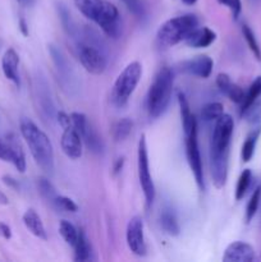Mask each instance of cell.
<instances>
[{"label": "cell", "mask_w": 261, "mask_h": 262, "mask_svg": "<svg viewBox=\"0 0 261 262\" xmlns=\"http://www.w3.org/2000/svg\"><path fill=\"white\" fill-rule=\"evenodd\" d=\"M141 77H142V66L138 61H132L120 72L113 84L112 94H110V99L115 106L123 107L129 101L136 87L140 83Z\"/></svg>", "instance_id": "obj_6"}, {"label": "cell", "mask_w": 261, "mask_h": 262, "mask_svg": "<svg viewBox=\"0 0 261 262\" xmlns=\"http://www.w3.org/2000/svg\"><path fill=\"white\" fill-rule=\"evenodd\" d=\"M33 0H18V3H19L20 5H23V7H27V5H31L32 4Z\"/></svg>", "instance_id": "obj_41"}, {"label": "cell", "mask_w": 261, "mask_h": 262, "mask_svg": "<svg viewBox=\"0 0 261 262\" xmlns=\"http://www.w3.org/2000/svg\"><path fill=\"white\" fill-rule=\"evenodd\" d=\"M0 237H3L4 239H10L12 238V229L8 224L0 222Z\"/></svg>", "instance_id": "obj_37"}, {"label": "cell", "mask_w": 261, "mask_h": 262, "mask_svg": "<svg viewBox=\"0 0 261 262\" xmlns=\"http://www.w3.org/2000/svg\"><path fill=\"white\" fill-rule=\"evenodd\" d=\"M8 204H9V199L7 197V194L3 193V192L0 191V205H3V206H7Z\"/></svg>", "instance_id": "obj_40"}, {"label": "cell", "mask_w": 261, "mask_h": 262, "mask_svg": "<svg viewBox=\"0 0 261 262\" xmlns=\"http://www.w3.org/2000/svg\"><path fill=\"white\" fill-rule=\"evenodd\" d=\"M224 114V106L222 102H209L201 109V119L204 122H215Z\"/></svg>", "instance_id": "obj_27"}, {"label": "cell", "mask_w": 261, "mask_h": 262, "mask_svg": "<svg viewBox=\"0 0 261 262\" xmlns=\"http://www.w3.org/2000/svg\"><path fill=\"white\" fill-rule=\"evenodd\" d=\"M19 129L35 163L45 173H51L54 170V148L50 138L28 118L20 119Z\"/></svg>", "instance_id": "obj_2"}, {"label": "cell", "mask_w": 261, "mask_h": 262, "mask_svg": "<svg viewBox=\"0 0 261 262\" xmlns=\"http://www.w3.org/2000/svg\"><path fill=\"white\" fill-rule=\"evenodd\" d=\"M179 68L183 73L189 74V76L199 77V78H209L212 73L214 61L209 55H199L196 58L182 61Z\"/></svg>", "instance_id": "obj_13"}, {"label": "cell", "mask_w": 261, "mask_h": 262, "mask_svg": "<svg viewBox=\"0 0 261 262\" xmlns=\"http://www.w3.org/2000/svg\"><path fill=\"white\" fill-rule=\"evenodd\" d=\"M125 239L130 252L137 256H145L147 252L143 233V222L140 216H133L128 222L125 230Z\"/></svg>", "instance_id": "obj_11"}, {"label": "cell", "mask_w": 261, "mask_h": 262, "mask_svg": "<svg viewBox=\"0 0 261 262\" xmlns=\"http://www.w3.org/2000/svg\"><path fill=\"white\" fill-rule=\"evenodd\" d=\"M261 129L253 130L248 135V137L246 138V141L243 142L242 145V152H241V156H242V160L245 163H248V161L252 159L253 154H255V148H256V143H257L258 137H260Z\"/></svg>", "instance_id": "obj_25"}, {"label": "cell", "mask_w": 261, "mask_h": 262, "mask_svg": "<svg viewBox=\"0 0 261 262\" xmlns=\"http://www.w3.org/2000/svg\"><path fill=\"white\" fill-rule=\"evenodd\" d=\"M59 233H60L61 238L66 241L67 245H69L71 247L76 246L77 239H78L79 230L72 223H69L68 220H61L59 223Z\"/></svg>", "instance_id": "obj_24"}, {"label": "cell", "mask_w": 261, "mask_h": 262, "mask_svg": "<svg viewBox=\"0 0 261 262\" xmlns=\"http://www.w3.org/2000/svg\"><path fill=\"white\" fill-rule=\"evenodd\" d=\"M37 187H38V191H40L41 196H42L44 199L49 200V201L53 202L54 199L58 196V194H56L55 188H54V186L51 184V182L49 181V179L38 178Z\"/></svg>", "instance_id": "obj_31"}, {"label": "cell", "mask_w": 261, "mask_h": 262, "mask_svg": "<svg viewBox=\"0 0 261 262\" xmlns=\"http://www.w3.org/2000/svg\"><path fill=\"white\" fill-rule=\"evenodd\" d=\"M261 200V187H257V188L253 191L252 196H251L250 201H248L247 207H246V223H250L251 220L255 217L256 212L258 210V205H260Z\"/></svg>", "instance_id": "obj_30"}, {"label": "cell", "mask_w": 261, "mask_h": 262, "mask_svg": "<svg viewBox=\"0 0 261 262\" xmlns=\"http://www.w3.org/2000/svg\"><path fill=\"white\" fill-rule=\"evenodd\" d=\"M216 86L223 95L235 104H242L246 92L238 84L232 82L227 73H219L216 77Z\"/></svg>", "instance_id": "obj_17"}, {"label": "cell", "mask_w": 261, "mask_h": 262, "mask_svg": "<svg viewBox=\"0 0 261 262\" xmlns=\"http://www.w3.org/2000/svg\"><path fill=\"white\" fill-rule=\"evenodd\" d=\"M23 224L25 227L32 233L35 237H37L38 239L46 241L48 239V234H46L45 227H44V223L41 222V217L38 216L37 212L35 210L30 209L23 214Z\"/></svg>", "instance_id": "obj_19"}, {"label": "cell", "mask_w": 261, "mask_h": 262, "mask_svg": "<svg viewBox=\"0 0 261 262\" xmlns=\"http://www.w3.org/2000/svg\"><path fill=\"white\" fill-rule=\"evenodd\" d=\"M173 83V71L168 67H163L161 69H159V72L154 77V81L150 84L147 92V100H146L148 115L154 119L161 117L165 113L166 107L170 102Z\"/></svg>", "instance_id": "obj_4"}, {"label": "cell", "mask_w": 261, "mask_h": 262, "mask_svg": "<svg viewBox=\"0 0 261 262\" xmlns=\"http://www.w3.org/2000/svg\"><path fill=\"white\" fill-rule=\"evenodd\" d=\"M261 97V77H257L255 81L251 83L248 91L245 94L242 104H241V117Z\"/></svg>", "instance_id": "obj_21"}, {"label": "cell", "mask_w": 261, "mask_h": 262, "mask_svg": "<svg viewBox=\"0 0 261 262\" xmlns=\"http://www.w3.org/2000/svg\"><path fill=\"white\" fill-rule=\"evenodd\" d=\"M18 27H19L20 33H22L23 36H28V25L23 17H20L19 20H18Z\"/></svg>", "instance_id": "obj_38"}, {"label": "cell", "mask_w": 261, "mask_h": 262, "mask_svg": "<svg viewBox=\"0 0 261 262\" xmlns=\"http://www.w3.org/2000/svg\"><path fill=\"white\" fill-rule=\"evenodd\" d=\"M242 33H243V37H245L246 42H247L248 48H250V50L252 51V54L255 55V58L260 61L261 60V49H260V45H258L257 40H256V36H255V33H253V31L251 30L247 25H243L242 26Z\"/></svg>", "instance_id": "obj_29"}, {"label": "cell", "mask_w": 261, "mask_h": 262, "mask_svg": "<svg viewBox=\"0 0 261 262\" xmlns=\"http://www.w3.org/2000/svg\"><path fill=\"white\" fill-rule=\"evenodd\" d=\"M72 125L78 130L82 141L84 145L95 154H101L104 150V143H102L101 137L97 135L96 130L92 128V125L89 123V119L86 115L82 113H72Z\"/></svg>", "instance_id": "obj_10"}, {"label": "cell", "mask_w": 261, "mask_h": 262, "mask_svg": "<svg viewBox=\"0 0 261 262\" xmlns=\"http://www.w3.org/2000/svg\"><path fill=\"white\" fill-rule=\"evenodd\" d=\"M216 40V33L209 27H196L187 35L184 42L194 49L209 48Z\"/></svg>", "instance_id": "obj_16"}, {"label": "cell", "mask_w": 261, "mask_h": 262, "mask_svg": "<svg viewBox=\"0 0 261 262\" xmlns=\"http://www.w3.org/2000/svg\"><path fill=\"white\" fill-rule=\"evenodd\" d=\"M234 129V122L229 114H223L215 120L212 130L211 142H210V155L229 156V145Z\"/></svg>", "instance_id": "obj_8"}, {"label": "cell", "mask_w": 261, "mask_h": 262, "mask_svg": "<svg viewBox=\"0 0 261 262\" xmlns=\"http://www.w3.org/2000/svg\"><path fill=\"white\" fill-rule=\"evenodd\" d=\"M199 27V19L193 14H183L164 22L156 33L158 43L163 48H170L184 41L191 31Z\"/></svg>", "instance_id": "obj_5"}, {"label": "cell", "mask_w": 261, "mask_h": 262, "mask_svg": "<svg viewBox=\"0 0 261 262\" xmlns=\"http://www.w3.org/2000/svg\"><path fill=\"white\" fill-rule=\"evenodd\" d=\"M2 181L3 183L7 187H9V188L14 189V191H19V183H18L17 179L13 178L12 176H4L2 178Z\"/></svg>", "instance_id": "obj_36"}, {"label": "cell", "mask_w": 261, "mask_h": 262, "mask_svg": "<svg viewBox=\"0 0 261 262\" xmlns=\"http://www.w3.org/2000/svg\"><path fill=\"white\" fill-rule=\"evenodd\" d=\"M137 169H138V179H140L141 188L145 196L146 207L150 209L155 201V186H154L153 177L150 173V165H148V154L147 145H146V137L141 136L138 141L137 148Z\"/></svg>", "instance_id": "obj_9"}, {"label": "cell", "mask_w": 261, "mask_h": 262, "mask_svg": "<svg viewBox=\"0 0 261 262\" xmlns=\"http://www.w3.org/2000/svg\"><path fill=\"white\" fill-rule=\"evenodd\" d=\"M56 117H58V122H59V124H60V127L63 128V129H64V128L71 127V125H72L71 115H68L67 113L59 112L58 114H56Z\"/></svg>", "instance_id": "obj_35"}, {"label": "cell", "mask_w": 261, "mask_h": 262, "mask_svg": "<svg viewBox=\"0 0 261 262\" xmlns=\"http://www.w3.org/2000/svg\"><path fill=\"white\" fill-rule=\"evenodd\" d=\"M184 143H186V156L188 165L193 173L194 181L201 191L205 189L204 169H202V160L197 142V120H192L188 124L183 125Z\"/></svg>", "instance_id": "obj_7"}, {"label": "cell", "mask_w": 261, "mask_h": 262, "mask_svg": "<svg viewBox=\"0 0 261 262\" xmlns=\"http://www.w3.org/2000/svg\"><path fill=\"white\" fill-rule=\"evenodd\" d=\"M181 2L184 3L186 5H193V4H196L197 0H181Z\"/></svg>", "instance_id": "obj_42"}, {"label": "cell", "mask_w": 261, "mask_h": 262, "mask_svg": "<svg viewBox=\"0 0 261 262\" xmlns=\"http://www.w3.org/2000/svg\"><path fill=\"white\" fill-rule=\"evenodd\" d=\"M251 182H252V173H251L250 169H245L241 173L237 182V187H235V200L237 201H240V200H242L245 197L246 192L250 188Z\"/></svg>", "instance_id": "obj_28"}, {"label": "cell", "mask_w": 261, "mask_h": 262, "mask_svg": "<svg viewBox=\"0 0 261 262\" xmlns=\"http://www.w3.org/2000/svg\"><path fill=\"white\" fill-rule=\"evenodd\" d=\"M159 223L165 234L170 235V237H177L181 233V227L177 220L176 215L171 210H163L159 217Z\"/></svg>", "instance_id": "obj_20"}, {"label": "cell", "mask_w": 261, "mask_h": 262, "mask_svg": "<svg viewBox=\"0 0 261 262\" xmlns=\"http://www.w3.org/2000/svg\"><path fill=\"white\" fill-rule=\"evenodd\" d=\"M53 204L55 205L59 210H63V211L76 212L77 210H78V206H77L76 202L66 196H56L55 199H54Z\"/></svg>", "instance_id": "obj_32"}, {"label": "cell", "mask_w": 261, "mask_h": 262, "mask_svg": "<svg viewBox=\"0 0 261 262\" xmlns=\"http://www.w3.org/2000/svg\"><path fill=\"white\" fill-rule=\"evenodd\" d=\"M132 128L133 123L132 120L128 119V118H123V119L118 120V122L114 123V125H113L112 128L113 138H114L117 142L125 140V138L129 136V133L132 132Z\"/></svg>", "instance_id": "obj_26"}, {"label": "cell", "mask_w": 261, "mask_h": 262, "mask_svg": "<svg viewBox=\"0 0 261 262\" xmlns=\"http://www.w3.org/2000/svg\"><path fill=\"white\" fill-rule=\"evenodd\" d=\"M122 2L127 7V9L136 17L142 18L145 15V5H143L142 0H122Z\"/></svg>", "instance_id": "obj_33"}, {"label": "cell", "mask_w": 261, "mask_h": 262, "mask_svg": "<svg viewBox=\"0 0 261 262\" xmlns=\"http://www.w3.org/2000/svg\"><path fill=\"white\" fill-rule=\"evenodd\" d=\"M50 55H51V58H53L54 63H55L59 74H60L64 79L69 81V78H71V77H68V74L71 76V69H69L71 67H69L68 61H67L66 56L63 55V53H61V51L59 50L56 46L50 45Z\"/></svg>", "instance_id": "obj_23"}, {"label": "cell", "mask_w": 261, "mask_h": 262, "mask_svg": "<svg viewBox=\"0 0 261 262\" xmlns=\"http://www.w3.org/2000/svg\"><path fill=\"white\" fill-rule=\"evenodd\" d=\"M82 141L78 130L71 125V127L64 128L63 135H61L60 146L66 156H68L72 160H77L82 156Z\"/></svg>", "instance_id": "obj_14"}, {"label": "cell", "mask_w": 261, "mask_h": 262, "mask_svg": "<svg viewBox=\"0 0 261 262\" xmlns=\"http://www.w3.org/2000/svg\"><path fill=\"white\" fill-rule=\"evenodd\" d=\"M123 165H124V159H123V158L118 159V160L115 161V164H114V174L120 173V171H122V169H123Z\"/></svg>", "instance_id": "obj_39"}, {"label": "cell", "mask_w": 261, "mask_h": 262, "mask_svg": "<svg viewBox=\"0 0 261 262\" xmlns=\"http://www.w3.org/2000/svg\"><path fill=\"white\" fill-rule=\"evenodd\" d=\"M83 37L76 42V53L79 61L89 73L102 74L107 66L104 43L96 33L90 30H84Z\"/></svg>", "instance_id": "obj_3"}, {"label": "cell", "mask_w": 261, "mask_h": 262, "mask_svg": "<svg viewBox=\"0 0 261 262\" xmlns=\"http://www.w3.org/2000/svg\"><path fill=\"white\" fill-rule=\"evenodd\" d=\"M0 160L12 163L19 173L26 171L25 152L14 137H8L7 141L0 140Z\"/></svg>", "instance_id": "obj_12"}, {"label": "cell", "mask_w": 261, "mask_h": 262, "mask_svg": "<svg viewBox=\"0 0 261 262\" xmlns=\"http://www.w3.org/2000/svg\"><path fill=\"white\" fill-rule=\"evenodd\" d=\"M74 260L76 261H89L92 258V248L86 234L79 230L78 239L74 246Z\"/></svg>", "instance_id": "obj_22"}, {"label": "cell", "mask_w": 261, "mask_h": 262, "mask_svg": "<svg viewBox=\"0 0 261 262\" xmlns=\"http://www.w3.org/2000/svg\"><path fill=\"white\" fill-rule=\"evenodd\" d=\"M255 260V250L248 243L235 241L225 248L223 261L224 262H252Z\"/></svg>", "instance_id": "obj_15"}, {"label": "cell", "mask_w": 261, "mask_h": 262, "mask_svg": "<svg viewBox=\"0 0 261 262\" xmlns=\"http://www.w3.org/2000/svg\"><path fill=\"white\" fill-rule=\"evenodd\" d=\"M217 3L229 8V10L232 12L233 18H234L235 20L240 18L241 12H242V3H241V0H217Z\"/></svg>", "instance_id": "obj_34"}, {"label": "cell", "mask_w": 261, "mask_h": 262, "mask_svg": "<svg viewBox=\"0 0 261 262\" xmlns=\"http://www.w3.org/2000/svg\"><path fill=\"white\" fill-rule=\"evenodd\" d=\"M74 4L87 19L96 23L107 37L114 40L120 37L122 19L114 4L106 0H74Z\"/></svg>", "instance_id": "obj_1"}, {"label": "cell", "mask_w": 261, "mask_h": 262, "mask_svg": "<svg viewBox=\"0 0 261 262\" xmlns=\"http://www.w3.org/2000/svg\"><path fill=\"white\" fill-rule=\"evenodd\" d=\"M18 67H19V55L13 48H9L4 53L2 59V69L4 76L9 81H12L15 86L19 87L20 79L18 73Z\"/></svg>", "instance_id": "obj_18"}]
</instances>
